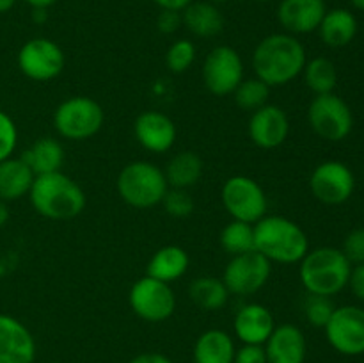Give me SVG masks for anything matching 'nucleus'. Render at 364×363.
Segmentation results:
<instances>
[{
    "mask_svg": "<svg viewBox=\"0 0 364 363\" xmlns=\"http://www.w3.org/2000/svg\"><path fill=\"white\" fill-rule=\"evenodd\" d=\"M306 48L295 36L270 34L256 45L252 53V68L259 80L269 88L290 84L304 70Z\"/></svg>",
    "mask_w": 364,
    "mask_h": 363,
    "instance_id": "obj_1",
    "label": "nucleus"
},
{
    "mask_svg": "<svg viewBox=\"0 0 364 363\" xmlns=\"http://www.w3.org/2000/svg\"><path fill=\"white\" fill-rule=\"evenodd\" d=\"M28 198L39 216L53 221L73 219L85 209V192L63 171L36 177Z\"/></svg>",
    "mask_w": 364,
    "mask_h": 363,
    "instance_id": "obj_2",
    "label": "nucleus"
},
{
    "mask_svg": "<svg viewBox=\"0 0 364 363\" xmlns=\"http://www.w3.org/2000/svg\"><path fill=\"white\" fill-rule=\"evenodd\" d=\"M255 249L269 262L295 263L309 251L306 231L283 216H265L255 223Z\"/></svg>",
    "mask_w": 364,
    "mask_h": 363,
    "instance_id": "obj_3",
    "label": "nucleus"
},
{
    "mask_svg": "<svg viewBox=\"0 0 364 363\" xmlns=\"http://www.w3.org/2000/svg\"><path fill=\"white\" fill-rule=\"evenodd\" d=\"M350 270L352 263L341 249L316 248L301 260L299 276L308 294L331 298L347 287Z\"/></svg>",
    "mask_w": 364,
    "mask_h": 363,
    "instance_id": "obj_4",
    "label": "nucleus"
},
{
    "mask_svg": "<svg viewBox=\"0 0 364 363\" xmlns=\"http://www.w3.org/2000/svg\"><path fill=\"white\" fill-rule=\"evenodd\" d=\"M116 187L127 205L144 210L162 203L169 184L159 166L148 160H134L119 171Z\"/></svg>",
    "mask_w": 364,
    "mask_h": 363,
    "instance_id": "obj_5",
    "label": "nucleus"
},
{
    "mask_svg": "<svg viewBox=\"0 0 364 363\" xmlns=\"http://www.w3.org/2000/svg\"><path fill=\"white\" fill-rule=\"evenodd\" d=\"M102 105L89 96H71L53 112V125L60 137L70 141H85L98 134L103 127Z\"/></svg>",
    "mask_w": 364,
    "mask_h": 363,
    "instance_id": "obj_6",
    "label": "nucleus"
},
{
    "mask_svg": "<svg viewBox=\"0 0 364 363\" xmlns=\"http://www.w3.org/2000/svg\"><path fill=\"white\" fill-rule=\"evenodd\" d=\"M224 209L235 221L255 224L267 216L269 199L262 185L251 177L235 174L228 178L220 191Z\"/></svg>",
    "mask_w": 364,
    "mask_h": 363,
    "instance_id": "obj_7",
    "label": "nucleus"
},
{
    "mask_svg": "<svg viewBox=\"0 0 364 363\" xmlns=\"http://www.w3.org/2000/svg\"><path fill=\"white\" fill-rule=\"evenodd\" d=\"M308 121L313 132L326 141H343L354 127V116L345 100L334 93L316 95L308 107Z\"/></svg>",
    "mask_w": 364,
    "mask_h": 363,
    "instance_id": "obj_8",
    "label": "nucleus"
},
{
    "mask_svg": "<svg viewBox=\"0 0 364 363\" xmlns=\"http://www.w3.org/2000/svg\"><path fill=\"white\" fill-rule=\"evenodd\" d=\"M128 302L135 315L146 322H164L176 310V295L171 285L148 274L132 285Z\"/></svg>",
    "mask_w": 364,
    "mask_h": 363,
    "instance_id": "obj_9",
    "label": "nucleus"
},
{
    "mask_svg": "<svg viewBox=\"0 0 364 363\" xmlns=\"http://www.w3.org/2000/svg\"><path fill=\"white\" fill-rule=\"evenodd\" d=\"M272 273V262L258 251L231 256L224 269L223 281L228 292L235 295H252L262 290Z\"/></svg>",
    "mask_w": 364,
    "mask_h": 363,
    "instance_id": "obj_10",
    "label": "nucleus"
},
{
    "mask_svg": "<svg viewBox=\"0 0 364 363\" xmlns=\"http://www.w3.org/2000/svg\"><path fill=\"white\" fill-rule=\"evenodd\" d=\"M244 80V63L233 46H215L203 63L205 88L215 96L233 95L238 84Z\"/></svg>",
    "mask_w": 364,
    "mask_h": 363,
    "instance_id": "obj_11",
    "label": "nucleus"
},
{
    "mask_svg": "<svg viewBox=\"0 0 364 363\" xmlns=\"http://www.w3.org/2000/svg\"><path fill=\"white\" fill-rule=\"evenodd\" d=\"M66 64L60 46L52 39H28L18 52V68L27 78L36 82H48L59 77Z\"/></svg>",
    "mask_w": 364,
    "mask_h": 363,
    "instance_id": "obj_12",
    "label": "nucleus"
},
{
    "mask_svg": "<svg viewBox=\"0 0 364 363\" xmlns=\"http://www.w3.org/2000/svg\"><path fill=\"white\" fill-rule=\"evenodd\" d=\"M323 330L334 351L345 356L364 352V310L359 306L336 308Z\"/></svg>",
    "mask_w": 364,
    "mask_h": 363,
    "instance_id": "obj_13",
    "label": "nucleus"
},
{
    "mask_svg": "<svg viewBox=\"0 0 364 363\" xmlns=\"http://www.w3.org/2000/svg\"><path fill=\"white\" fill-rule=\"evenodd\" d=\"M355 178L347 164L327 160L318 164L309 178V189L318 201L326 205H341L354 194Z\"/></svg>",
    "mask_w": 364,
    "mask_h": 363,
    "instance_id": "obj_14",
    "label": "nucleus"
},
{
    "mask_svg": "<svg viewBox=\"0 0 364 363\" xmlns=\"http://www.w3.org/2000/svg\"><path fill=\"white\" fill-rule=\"evenodd\" d=\"M247 132L251 141L258 148L274 149L287 141L288 132H290V121L281 107L267 103L262 109L251 114Z\"/></svg>",
    "mask_w": 364,
    "mask_h": 363,
    "instance_id": "obj_15",
    "label": "nucleus"
},
{
    "mask_svg": "<svg viewBox=\"0 0 364 363\" xmlns=\"http://www.w3.org/2000/svg\"><path fill=\"white\" fill-rule=\"evenodd\" d=\"M134 134L139 144L151 153H166L176 142V125L167 114L146 110L134 123Z\"/></svg>",
    "mask_w": 364,
    "mask_h": 363,
    "instance_id": "obj_16",
    "label": "nucleus"
},
{
    "mask_svg": "<svg viewBox=\"0 0 364 363\" xmlns=\"http://www.w3.org/2000/svg\"><path fill=\"white\" fill-rule=\"evenodd\" d=\"M36 340L28 327L0 313V363H34Z\"/></svg>",
    "mask_w": 364,
    "mask_h": 363,
    "instance_id": "obj_17",
    "label": "nucleus"
},
{
    "mask_svg": "<svg viewBox=\"0 0 364 363\" xmlns=\"http://www.w3.org/2000/svg\"><path fill=\"white\" fill-rule=\"evenodd\" d=\"M326 13L323 0H281L277 6V20L291 36L318 31Z\"/></svg>",
    "mask_w": 364,
    "mask_h": 363,
    "instance_id": "obj_18",
    "label": "nucleus"
},
{
    "mask_svg": "<svg viewBox=\"0 0 364 363\" xmlns=\"http://www.w3.org/2000/svg\"><path fill=\"white\" fill-rule=\"evenodd\" d=\"M263 347L269 363H304L308 354L304 333L295 324H281L274 327Z\"/></svg>",
    "mask_w": 364,
    "mask_h": 363,
    "instance_id": "obj_19",
    "label": "nucleus"
},
{
    "mask_svg": "<svg viewBox=\"0 0 364 363\" xmlns=\"http://www.w3.org/2000/svg\"><path fill=\"white\" fill-rule=\"evenodd\" d=\"M233 327L235 335L242 344L265 345L276 327V322L267 306L259 305V302H249L237 312Z\"/></svg>",
    "mask_w": 364,
    "mask_h": 363,
    "instance_id": "obj_20",
    "label": "nucleus"
},
{
    "mask_svg": "<svg viewBox=\"0 0 364 363\" xmlns=\"http://www.w3.org/2000/svg\"><path fill=\"white\" fill-rule=\"evenodd\" d=\"M183 25L188 32L198 38H215L224 28V16L215 4L208 0L194 2L192 0L183 11H181Z\"/></svg>",
    "mask_w": 364,
    "mask_h": 363,
    "instance_id": "obj_21",
    "label": "nucleus"
},
{
    "mask_svg": "<svg viewBox=\"0 0 364 363\" xmlns=\"http://www.w3.org/2000/svg\"><path fill=\"white\" fill-rule=\"evenodd\" d=\"M36 174L21 157H9L0 162V199L16 201L28 194Z\"/></svg>",
    "mask_w": 364,
    "mask_h": 363,
    "instance_id": "obj_22",
    "label": "nucleus"
},
{
    "mask_svg": "<svg viewBox=\"0 0 364 363\" xmlns=\"http://www.w3.org/2000/svg\"><path fill=\"white\" fill-rule=\"evenodd\" d=\"M188 263H191V258L183 248L174 244L164 246L149 258L146 274L155 280L173 283L187 273Z\"/></svg>",
    "mask_w": 364,
    "mask_h": 363,
    "instance_id": "obj_23",
    "label": "nucleus"
},
{
    "mask_svg": "<svg viewBox=\"0 0 364 363\" xmlns=\"http://www.w3.org/2000/svg\"><path fill=\"white\" fill-rule=\"evenodd\" d=\"M21 159L25 160L36 177L60 171L64 166V148L57 139L39 137L23 152Z\"/></svg>",
    "mask_w": 364,
    "mask_h": 363,
    "instance_id": "obj_24",
    "label": "nucleus"
},
{
    "mask_svg": "<svg viewBox=\"0 0 364 363\" xmlns=\"http://www.w3.org/2000/svg\"><path fill=\"white\" fill-rule=\"evenodd\" d=\"M235 342L226 331L208 330L194 344V363H233Z\"/></svg>",
    "mask_w": 364,
    "mask_h": 363,
    "instance_id": "obj_25",
    "label": "nucleus"
},
{
    "mask_svg": "<svg viewBox=\"0 0 364 363\" xmlns=\"http://www.w3.org/2000/svg\"><path fill=\"white\" fill-rule=\"evenodd\" d=\"M320 38L331 48H341L352 43L358 34V20L347 9H333L323 14L320 21Z\"/></svg>",
    "mask_w": 364,
    "mask_h": 363,
    "instance_id": "obj_26",
    "label": "nucleus"
},
{
    "mask_svg": "<svg viewBox=\"0 0 364 363\" xmlns=\"http://www.w3.org/2000/svg\"><path fill=\"white\" fill-rule=\"evenodd\" d=\"M166 180L169 187L174 189H191L201 180L203 177V160L194 152H180L167 162L164 169Z\"/></svg>",
    "mask_w": 364,
    "mask_h": 363,
    "instance_id": "obj_27",
    "label": "nucleus"
},
{
    "mask_svg": "<svg viewBox=\"0 0 364 363\" xmlns=\"http://www.w3.org/2000/svg\"><path fill=\"white\" fill-rule=\"evenodd\" d=\"M188 298L201 310L217 312V310L224 308L228 298H230V292H228L223 278L201 276L191 281V285H188Z\"/></svg>",
    "mask_w": 364,
    "mask_h": 363,
    "instance_id": "obj_28",
    "label": "nucleus"
},
{
    "mask_svg": "<svg viewBox=\"0 0 364 363\" xmlns=\"http://www.w3.org/2000/svg\"><path fill=\"white\" fill-rule=\"evenodd\" d=\"M302 73H304L306 85L315 93V96L334 93V88L338 84V71L331 59L315 57V59L306 63Z\"/></svg>",
    "mask_w": 364,
    "mask_h": 363,
    "instance_id": "obj_29",
    "label": "nucleus"
},
{
    "mask_svg": "<svg viewBox=\"0 0 364 363\" xmlns=\"http://www.w3.org/2000/svg\"><path fill=\"white\" fill-rule=\"evenodd\" d=\"M220 246L231 256L242 255V253L256 251L255 249V224L242 223V221H231L223 228L219 237Z\"/></svg>",
    "mask_w": 364,
    "mask_h": 363,
    "instance_id": "obj_30",
    "label": "nucleus"
},
{
    "mask_svg": "<svg viewBox=\"0 0 364 363\" xmlns=\"http://www.w3.org/2000/svg\"><path fill=\"white\" fill-rule=\"evenodd\" d=\"M270 96V88L263 80H259L258 77L255 78H245L238 84V88L233 91L235 103L240 107L242 110H249V112H255V110L262 109L263 105L269 103Z\"/></svg>",
    "mask_w": 364,
    "mask_h": 363,
    "instance_id": "obj_31",
    "label": "nucleus"
},
{
    "mask_svg": "<svg viewBox=\"0 0 364 363\" xmlns=\"http://www.w3.org/2000/svg\"><path fill=\"white\" fill-rule=\"evenodd\" d=\"M198 48L191 39H178L169 46L166 53V64L173 73H185L194 64Z\"/></svg>",
    "mask_w": 364,
    "mask_h": 363,
    "instance_id": "obj_32",
    "label": "nucleus"
},
{
    "mask_svg": "<svg viewBox=\"0 0 364 363\" xmlns=\"http://www.w3.org/2000/svg\"><path fill=\"white\" fill-rule=\"evenodd\" d=\"M334 310H336V306H334V302L327 295L308 294L304 301L306 319L315 327H326V324L333 317Z\"/></svg>",
    "mask_w": 364,
    "mask_h": 363,
    "instance_id": "obj_33",
    "label": "nucleus"
},
{
    "mask_svg": "<svg viewBox=\"0 0 364 363\" xmlns=\"http://www.w3.org/2000/svg\"><path fill=\"white\" fill-rule=\"evenodd\" d=\"M162 205L166 212L173 217H188L196 209V201L188 189H167L166 196L162 199Z\"/></svg>",
    "mask_w": 364,
    "mask_h": 363,
    "instance_id": "obj_34",
    "label": "nucleus"
},
{
    "mask_svg": "<svg viewBox=\"0 0 364 363\" xmlns=\"http://www.w3.org/2000/svg\"><path fill=\"white\" fill-rule=\"evenodd\" d=\"M18 144V130L11 116H7L4 110H0V162L9 157Z\"/></svg>",
    "mask_w": 364,
    "mask_h": 363,
    "instance_id": "obj_35",
    "label": "nucleus"
},
{
    "mask_svg": "<svg viewBox=\"0 0 364 363\" xmlns=\"http://www.w3.org/2000/svg\"><path fill=\"white\" fill-rule=\"evenodd\" d=\"M341 251L350 263H364V228H355L345 237Z\"/></svg>",
    "mask_w": 364,
    "mask_h": 363,
    "instance_id": "obj_36",
    "label": "nucleus"
},
{
    "mask_svg": "<svg viewBox=\"0 0 364 363\" xmlns=\"http://www.w3.org/2000/svg\"><path fill=\"white\" fill-rule=\"evenodd\" d=\"M233 363H269L267 362V352L263 345L244 344L235 352Z\"/></svg>",
    "mask_w": 364,
    "mask_h": 363,
    "instance_id": "obj_37",
    "label": "nucleus"
},
{
    "mask_svg": "<svg viewBox=\"0 0 364 363\" xmlns=\"http://www.w3.org/2000/svg\"><path fill=\"white\" fill-rule=\"evenodd\" d=\"M181 25H183L181 11L162 9V13L159 14V20H156V27L162 34H174Z\"/></svg>",
    "mask_w": 364,
    "mask_h": 363,
    "instance_id": "obj_38",
    "label": "nucleus"
},
{
    "mask_svg": "<svg viewBox=\"0 0 364 363\" xmlns=\"http://www.w3.org/2000/svg\"><path fill=\"white\" fill-rule=\"evenodd\" d=\"M348 285H350L355 298H359L361 301H364V263H358L355 267H352L350 278H348Z\"/></svg>",
    "mask_w": 364,
    "mask_h": 363,
    "instance_id": "obj_39",
    "label": "nucleus"
},
{
    "mask_svg": "<svg viewBox=\"0 0 364 363\" xmlns=\"http://www.w3.org/2000/svg\"><path fill=\"white\" fill-rule=\"evenodd\" d=\"M128 363H173L162 352H142V354L132 358Z\"/></svg>",
    "mask_w": 364,
    "mask_h": 363,
    "instance_id": "obj_40",
    "label": "nucleus"
},
{
    "mask_svg": "<svg viewBox=\"0 0 364 363\" xmlns=\"http://www.w3.org/2000/svg\"><path fill=\"white\" fill-rule=\"evenodd\" d=\"M160 9H173V11H183L192 0H153Z\"/></svg>",
    "mask_w": 364,
    "mask_h": 363,
    "instance_id": "obj_41",
    "label": "nucleus"
},
{
    "mask_svg": "<svg viewBox=\"0 0 364 363\" xmlns=\"http://www.w3.org/2000/svg\"><path fill=\"white\" fill-rule=\"evenodd\" d=\"M32 18H34L36 23H43L48 18V9H45V7H34L32 9Z\"/></svg>",
    "mask_w": 364,
    "mask_h": 363,
    "instance_id": "obj_42",
    "label": "nucleus"
},
{
    "mask_svg": "<svg viewBox=\"0 0 364 363\" xmlns=\"http://www.w3.org/2000/svg\"><path fill=\"white\" fill-rule=\"evenodd\" d=\"M7 221H9V209H7L6 201L0 199V228L6 226Z\"/></svg>",
    "mask_w": 364,
    "mask_h": 363,
    "instance_id": "obj_43",
    "label": "nucleus"
},
{
    "mask_svg": "<svg viewBox=\"0 0 364 363\" xmlns=\"http://www.w3.org/2000/svg\"><path fill=\"white\" fill-rule=\"evenodd\" d=\"M25 2L28 4V6L34 9V7H45V9H48L52 4H55L57 0H25Z\"/></svg>",
    "mask_w": 364,
    "mask_h": 363,
    "instance_id": "obj_44",
    "label": "nucleus"
},
{
    "mask_svg": "<svg viewBox=\"0 0 364 363\" xmlns=\"http://www.w3.org/2000/svg\"><path fill=\"white\" fill-rule=\"evenodd\" d=\"M14 4H16V0H0V14L13 9Z\"/></svg>",
    "mask_w": 364,
    "mask_h": 363,
    "instance_id": "obj_45",
    "label": "nucleus"
},
{
    "mask_svg": "<svg viewBox=\"0 0 364 363\" xmlns=\"http://www.w3.org/2000/svg\"><path fill=\"white\" fill-rule=\"evenodd\" d=\"M352 4H354V6L358 7V9L364 11V0H352Z\"/></svg>",
    "mask_w": 364,
    "mask_h": 363,
    "instance_id": "obj_46",
    "label": "nucleus"
},
{
    "mask_svg": "<svg viewBox=\"0 0 364 363\" xmlns=\"http://www.w3.org/2000/svg\"><path fill=\"white\" fill-rule=\"evenodd\" d=\"M208 2H212V4H226V2H230V0H208Z\"/></svg>",
    "mask_w": 364,
    "mask_h": 363,
    "instance_id": "obj_47",
    "label": "nucleus"
},
{
    "mask_svg": "<svg viewBox=\"0 0 364 363\" xmlns=\"http://www.w3.org/2000/svg\"><path fill=\"white\" fill-rule=\"evenodd\" d=\"M255 2H269V0H255Z\"/></svg>",
    "mask_w": 364,
    "mask_h": 363,
    "instance_id": "obj_48",
    "label": "nucleus"
},
{
    "mask_svg": "<svg viewBox=\"0 0 364 363\" xmlns=\"http://www.w3.org/2000/svg\"><path fill=\"white\" fill-rule=\"evenodd\" d=\"M323 2H326V0H323Z\"/></svg>",
    "mask_w": 364,
    "mask_h": 363,
    "instance_id": "obj_49",
    "label": "nucleus"
}]
</instances>
